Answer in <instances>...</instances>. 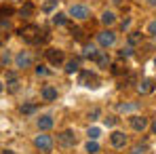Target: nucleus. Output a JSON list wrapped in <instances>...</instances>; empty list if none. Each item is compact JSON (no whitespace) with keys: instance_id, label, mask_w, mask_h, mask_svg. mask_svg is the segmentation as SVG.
<instances>
[{"instance_id":"obj_1","label":"nucleus","mask_w":156,"mask_h":154,"mask_svg":"<svg viewBox=\"0 0 156 154\" xmlns=\"http://www.w3.org/2000/svg\"><path fill=\"white\" fill-rule=\"evenodd\" d=\"M19 36L30 45H38L42 40H47V36H40V27L38 26H23L19 30Z\"/></svg>"},{"instance_id":"obj_2","label":"nucleus","mask_w":156,"mask_h":154,"mask_svg":"<svg viewBox=\"0 0 156 154\" xmlns=\"http://www.w3.org/2000/svg\"><path fill=\"white\" fill-rule=\"evenodd\" d=\"M78 82H80L82 87H91V89L99 87V78L95 76L93 72H89V70H82V72H80V78H78Z\"/></svg>"},{"instance_id":"obj_3","label":"nucleus","mask_w":156,"mask_h":154,"mask_svg":"<svg viewBox=\"0 0 156 154\" xmlns=\"http://www.w3.org/2000/svg\"><path fill=\"white\" fill-rule=\"evenodd\" d=\"M70 15L78 19V21H84V19H89V15H91V11H89V6H84V4H72L70 6Z\"/></svg>"},{"instance_id":"obj_4","label":"nucleus","mask_w":156,"mask_h":154,"mask_svg":"<svg viewBox=\"0 0 156 154\" xmlns=\"http://www.w3.org/2000/svg\"><path fill=\"white\" fill-rule=\"evenodd\" d=\"M34 146H36L38 150H42V152H51L53 150V137L51 135H38V137L34 139Z\"/></svg>"},{"instance_id":"obj_5","label":"nucleus","mask_w":156,"mask_h":154,"mask_svg":"<svg viewBox=\"0 0 156 154\" xmlns=\"http://www.w3.org/2000/svg\"><path fill=\"white\" fill-rule=\"evenodd\" d=\"M97 42H99V47L108 49V47H112V45L116 42V34H114V32H110V30L99 32V34H97Z\"/></svg>"},{"instance_id":"obj_6","label":"nucleus","mask_w":156,"mask_h":154,"mask_svg":"<svg viewBox=\"0 0 156 154\" xmlns=\"http://www.w3.org/2000/svg\"><path fill=\"white\" fill-rule=\"evenodd\" d=\"M57 144H59V146H63V148H70V146H74V144H76V137H74V133H72V131H63V133H59V135H57Z\"/></svg>"},{"instance_id":"obj_7","label":"nucleus","mask_w":156,"mask_h":154,"mask_svg":"<svg viewBox=\"0 0 156 154\" xmlns=\"http://www.w3.org/2000/svg\"><path fill=\"white\" fill-rule=\"evenodd\" d=\"M44 55H47L49 63H53V66L63 63V51H59V49H47V51H44Z\"/></svg>"},{"instance_id":"obj_8","label":"nucleus","mask_w":156,"mask_h":154,"mask_svg":"<svg viewBox=\"0 0 156 154\" xmlns=\"http://www.w3.org/2000/svg\"><path fill=\"white\" fill-rule=\"evenodd\" d=\"M110 144H112L114 148H122V146L127 144V135H125L122 131H114V133L110 135Z\"/></svg>"},{"instance_id":"obj_9","label":"nucleus","mask_w":156,"mask_h":154,"mask_svg":"<svg viewBox=\"0 0 156 154\" xmlns=\"http://www.w3.org/2000/svg\"><path fill=\"white\" fill-rule=\"evenodd\" d=\"M129 123H131V127L135 129V131H144V129L148 127V118H144V116H139V114L131 116Z\"/></svg>"},{"instance_id":"obj_10","label":"nucleus","mask_w":156,"mask_h":154,"mask_svg":"<svg viewBox=\"0 0 156 154\" xmlns=\"http://www.w3.org/2000/svg\"><path fill=\"white\" fill-rule=\"evenodd\" d=\"M15 63H17V68H30L32 66V55L27 51H21L15 57Z\"/></svg>"},{"instance_id":"obj_11","label":"nucleus","mask_w":156,"mask_h":154,"mask_svg":"<svg viewBox=\"0 0 156 154\" xmlns=\"http://www.w3.org/2000/svg\"><path fill=\"white\" fill-rule=\"evenodd\" d=\"M137 91H139L141 95H148V93H152V91H154V80H150V78H144V80L137 84Z\"/></svg>"},{"instance_id":"obj_12","label":"nucleus","mask_w":156,"mask_h":154,"mask_svg":"<svg viewBox=\"0 0 156 154\" xmlns=\"http://www.w3.org/2000/svg\"><path fill=\"white\" fill-rule=\"evenodd\" d=\"M82 55L87 57V59H97V55H99V51H97V47L95 45H84V49H82Z\"/></svg>"},{"instance_id":"obj_13","label":"nucleus","mask_w":156,"mask_h":154,"mask_svg":"<svg viewBox=\"0 0 156 154\" xmlns=\"http://www.w3.org/2000/svg\"><path fill=\"white\" fill-rule=\"evenodd\" d=\"M38 129H40V131L53 129V118L51 116H40V118H38Z\"/></svg>"},{"instance_id":"obj_14","label":"nucleus","mask_w":156,"mask_h":154,"mask_svg":"<svg viewBox=\"0 0 156 154\" xmlns=\"http://www.w3.org/2000/svg\"><path fill=\"white\" fill-rule=\"evenodd\" d=\"M42 99H47V102H55V99H57V89H53V87H44V89H42Z\"/></svg>"},{"instance_id":"obj_15","label":"nucleus","mask_w":156,"mask_h":154,"mask_svg":"<svg viewBox=\"0 0 156 154\" xmlns=\"http://www.w3.org/2000/svg\"><path fill=\"white\" fill-rule=\"evenodd\" d=\"M114 21H116V15L112 11H104L101 13V23L104 26H114Z\"/></svg>"},{"instance_id":"obj_16","label":"nucleus","mask_w":156,"mask_h":154,"mask_svg":"<svg viewBox=\"0 0 156 154\" xmlns=\"http://www.w3.org/2000/svg\"><path fill=\"white\" fill-rule=\"evenodd\" d=\"M32 13H34V4L32 2H23L21 9H19V15L21 17H32Z\"/></svg>"},{"instance_id":"obj_17","label":"nucleus","mask_w":156,"mask_h":154,"mask_svg":"<svg viewBox=\"0 0 156 154\" xmlns=\"http://www.w3.org/2000/svg\"><path fill=\"white\" fill-rule=\"evenodd\" d=\"M78 70H80V61H78V59H70V61L66 63V72H68V74H74Z\"/></svg>"},{"instance_id":"obj_18","label":"nucleus","mask_w":156,"mask_h":154,"mask_svg":"<svg viewBox=\"0 0 156 154\" xmlns=\"http://www.w3.org/2000/svg\"><path fill=\"white\" fill-rule=\"evenodd\" d=\"M95 61L99 63V68H108V66H110V57H108V53H105V51H99V55H97Z\"/></svg>"},{"instance_id":"obj_19","label":"nucleus","mask_w":156,"mask_h":154,"mask_svg":"<svg viewBox=\"0 0 156 154\" xmlns=\"http://www.w3.org/2000/svg\"><path fill=\"white\" fill-rule=\"evenodd\" d=\"M141 38H144V34H141V32H131V34H129V47L139 45V42H141Z\"/></svg>"},{"instance_id":"obj_20","label":"nucleus","mask_w":156,"mask_h":154,"mask_svg":"<svg viewBox=\"0 0 156 154\" xmlns=\"http://www.w3.org/2000/svg\"><path fill=\"white\" fill-rule=\"evenodd\" d=\"M57 4H59V0H44V4H42V13H53V11L57 9Z\"/></svg>"},{"instance_id":"obj_21","label":"nucleus","mask_w":156,"mask_h":154,"mask_svg":"<svg viewBox=\"0 0 156 154\" xmlns=\"http://www.w3.org/2000/svg\"><path fill=\"white\" fill-rule=\"evenodd\" d=\"M87 152H89V154H97V152H99V144H97L95 139H89V144H87Z\"/></svg>"},{"instance_id":"obj_22","label":"nucleus","mask_w":156,"mask_h":154,"mask_svg":"<svg viewBox=\"0 0 156 154\" xmlns=\"http://www.w3.org/2000/svg\"><path fill=\"white\" fill-rule=\"evenodd\" d=\"M53 23H55V26H66V23H68V17H66L63 13H57V15L53 17Z\"/></svg>"},{"instance_id":"obj_23","label":"nucleus","mask_w":156,"mask_h":154,"mask_svg":"<svg viewBox=\"0 0 156 154\" xmlns=\"http://www.w3.org/2000/svg\"><path fill=\"white\" fill-rule=\"evenodd\" d=\"M118 110L120 112H133V110H137V103H120Z\"/></svg>"},{"instance_id":"obj_24","label":"nucleus","mask_w":156,"mask_h":154,"mask_svg":"<svg viewBox=\"0 0 156 154\" xmlns=\"http://www.w3.org/2000/svg\"><path fill=\"white\" fill-rule=\"evenodd\" d=\"M146 150H148V146H146V144H137V146H133L131 154H144Z\"/></svg>"},{"instance_id":"obj_25","label":"nucleus","mask_w":156,"mask_h":154,"mask_svg":"<svg viewBox=\"0 0 156 154\" xmlns=\"http://www.w3.org/2000/svg\"><path fill=\"white\" fill-rule=\"evenodd\" d=\"M87 135H89V139H97V137L101 135V131H99L97 127H91V129H89V133H87Z\"/></svg>"},{"instance_id":"obj_26","label":"nucleus","mask_w":156,"mask_h":154,"mask_svg":"<svg viewBox=\"0 0 156 154\" xmlns=\"http://www.w3.org/2000/svg\"><path fill=\"white\" fill-rule=\"evenodd\" d=\"M21 112L23 114H32V112H36V106L34 103H26V106H21Z\"/></svg>"},{"instance_id":"obj_27","label":"nucleus","mask_w":156,"mask_h":154,"mask_svg":"<svg viewBox=\"0 0 156 154\" xmlns=\"http://www.w3.org/2000/svg\"><path fill=\"white\" fill-rule=\"evenodd\" d=\"M116 120H118L116 116H108V118H104V125H105V127H114Z\"/></svg>"},{"instance_id":"obj_28","label":"nucleus","mask_w":156,"mask_h":154,"mask_svg":"<svg viewBox=\"0 0 156 154\" xmlns=\"http://www.w3.org/2000/svg\"><path fill=\"white\" fill-rule=\"evenodd\" d=\"M70 34H72L76 40H80V38H82V30H80V27H72V30H70Z\"/></svg>"},{"instance_id":"obj_29","label":"nucleus","mask_w":156,"mask_h":154,"mask_svg":"<svg viewBox=\"0 0 156 154\" xmlns=\"http://www.w3.org/2000/svg\"><path fill=\"white\" fill-rule=\"evenodd\" d=\"M4 15H13V9L11 6H2L0 9V19H4Z\"/></svg>"},{"instance_id":"obj_30","label":"nucleus","mask_w":156,"mask_h":154,"mask_svg":"<svg viewBox=\"0 0 156 154\" xmlns=\"http://www.w3.org/2000/svg\"><path fill=\"white\" fill-rule=\"evenodd\" d=\"M131 55H133V47H127V49H122L118 53V57H131Z\"/></svg>"},{"instance_id":"obj_31","label":"nucleus","mask_w":156,"mask_h":154,"mask_svg":"<svg viewBox=\"0 0 156 154\" xmlns=\"http://www.w3.org/2000/svg\"><path fill=\"white\" fill-rule=\"evenodd\" d=\"M148 34H150V36H156V19L148 23Z\"/></svg>"},{"instance_id":"obj_32","label":"nucleus","mask_w":156,"mask_h":154,"mask_svg":"<svg viewBox=\"0 0 156 154\" xmlns=\"http://www.w3.org/2000/svg\"><path fill=\"white\" fill-rule=\"evenodd\" d=\"M36 74H38V76H49V70H47L44 66H38V68H36Z\"/></svg>"},{"instance_id":"obj_33","label":"nucleus","mask_w":156,"mask_h":154,"mask_svg":"<svg viewBox=\"0 0 156 154\" xmlns=\"http://www.w3.org/2000/svg\"><path fill=\"white\" fill-rule=\"evenodd\" d=\"M89 118H91V120H97V118H99V108H93V110L89 112Z\"/></svg>"},{"instance_id":"obj_34","label":"nucleus","mask_w":156,"mask_h":154,"mask_svg":"<svg viewBox=\"0 0 156 154\" xmlns=\"http://www.w3.org/2000/svg\"><path fill=\"white\" fill-rule=\"evenodd\" d=\"M0 30H11V23L6 19H0Z\"/></svg>"},{"instance_id":"obj_35","label":"nucleus","mask_w":156,"mask_h":154,"mask_svg":"<svg viewBox=\"0 0 156 154\" xmlns=\"http://www.w3.org/2000/svg\"><path fill=\"white\" fill-rule=\"evenodd\" d=\"M17 84H19L17 78H15V80H9V89H11V91H17Z\"/></svg>"},{"instance_id":"obj_36","label":"nucleus","mask_w":156,"mask_h":154,"mask_svg":"<svg viewBox=\"0 0 156 154\" xmlns=\"http://www.w3.org/2000/svg\"><path fill=\"white\" fill-rule=\"evenodd\" d=\"M129 26H131V17H127V19L120 23V27H122V30H129Z\"/></svg>"},{"instance_id":"obj_37","label":"nucleus","mask_w":156,"mask_h":154,"mask_svg":"<svg viewBox=\"0 0 156 154\" xmlns=\"http://www.w3.org/2000/svg\"><path fill=\"white\" fill-rule=\"evenodd\" d=\"M9 59H11V57H9V53H4V55H2V59H0V63H9Z\"/></svg>"},{"instance_id":"obj_38","label":"nucleus","mask_w":156,"mask_h":154,"mask_svg":"<svg viewBox=\"0 0 156 154\" xmlns=\"http://www.w3.org/2000/svg\"><path fill=\"white\" fill-rule=\"evenodd\" d=\"M15 78H17V76H15V72H9V74H6V80H15Z\"/></svg>"},{"instance_id":"obj_39","label":"nucleus","mask_w":156,"mask_h":154,"mask_svg":"<svg viewBox=\"0 0 156 154\" xmlns=\"http://www.w3.org/2000/svg\"><path fill=\"white\" fill-rule=\"evenodd\" d=\"M146 2H148L150 6H156V0H146Z\"/></svg>"},{"instance_id":"obj_40","label":"nucleus","mask_w":156,"mask_h":154,"mask_svg":"<svg viewBox=\"0 0 156 154\" xmlns=\"http://www.w3.org/2000/svg\"><path fill=\"white\" fill-rule=\"evenodd\" d=\"M152 133H154V135H156V120H154V123H152Z\"/></svg>"},{"instance_id":"obj_41","label":"nucleus","mask_w":156,"mask_h":154,"mask_svg":"<svg viewBox=\"0 0 156 154\" xmlns=\"http://www.w3.org/2000/svg\"><path fill=\"white\" fill-rule=\"evenodd\" d=\"M2 154H15V152H13V150H4Z\"/></svg>"},{"instance_id":"obj_42","label":"nucleus","mask_w":156,"mask_h":154,"mask_svg":"<svg viewBox=\"0 0 156 154\" xmlns=\"http://www.w3.org/2000/svg\"><path fill=\"white\" fill-rule=\"evenodd\" d=\"M0 93H2V82H0Z\"/></svg>"},{"instance_id":"obj_43","label":"nucleus","mask_w":156,"mask_h":154,"mask_svg":"<svg viewBox=\"0 0 156 154\" xmlns=\"http://www.w3.org/2000/svg\"><path fill=\"white\" fill-rule=\"evenodd\" d=\"M154 63H156V57H154Z\"/></svg>"}]
</instances>
